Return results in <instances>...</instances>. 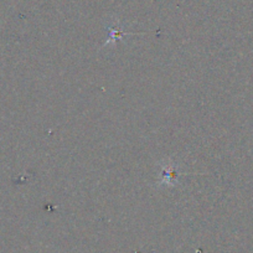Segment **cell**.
Wrapping results in <instances>:
<instances>
[{
	"instance_id": "6da1fadb",
	"label": "cell",
	"mask_w": 253,
	"mask_h": 253,
	"mask_svg": "<svg viewBox=\"0 0 253 253\" xmlns=\"http://www.w3.org/2000/svg\"><path fill=\"white\" fill-rule=\"evenodd\" d=\"M180 179V170L179 167L175 164H167L163 167L162 172H160V184L163 185H175L177 184Z\"/></svg>"
},
{
	"instance_id": "7a4b0ae2",
	"label": "cell",
	"mask_w": 253,
	"mask_h": 253,
	"mask_svg": "<svg viewBox=\"0 0 253 253\" xmlns=\"http://www.w3.org/2000/svg\"><path fill=\"white\" fill-rule=\"evenodd\" d=\"M108 29H109V31H111V33H109V39L107 40L106 43L112 42V41H118L119 39L122 38V36L128 35V33H124V31H122L119 26H116V25L108 26Z\"/></svg>"
}]
</instances>
